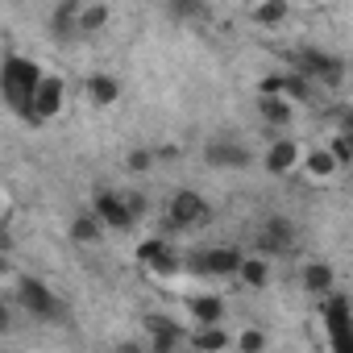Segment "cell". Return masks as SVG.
<instances>
[{"label":"cell","instance_id":"6da1fadb","mask_svg":"<svg viewBox=\"0 0 353 353\" xmlns=\"http://www.w3.org/2000/svg\"><path fill=\"white\" fill-rule=\"evenodd\" d=\"M42 79H46V71L34 63V59H26V54H5V63H0V92H5V104L13 108V112H30V104H34V92L42 88Z\"/></svg>","mask_w":353,"mask_h":353},{"label":"cell","instance_id":"7a4b0ae2","mask_svg":"<svg viewBox=\"0 0 353 353\" xmlns=\"http://www.w3.org/2000/svg\"><path fill=\"white\" fill-rule=\"evenodd\" d=\"M291 63L312 83H324V88H341L345 83V59L332 54V50H324V46H299L291 54Z\"/></svg>","mask_w":353,"mask_h":353},{"label":"cell","instance_id":"3957f363","mask_svg":"<svg viewBox=\"0 0 353 353\" xmlns=\"http://www.w3.org/2000/svg\"><path fill=\"white\" fill-rule=\"evenodd\" d=\"M13 303H21L34 320H42V324H59L63 316H67V307H63V299L42 283V279H34V274H21L17 279V299Z\"/></svg>","mask_w":353,"mask_h":353},{"label":"cell","instance_id":"277c9868","mask_svg":"<svg viewBox=\"0 0 353 353\" xmlns=\"http://www.w3.org/2000/svg\"><path fill=\"white\" fill-rule=\"evenodd\" d=\"M212 221V208H208V200L200 196V192H192V188H179L170 200H166V221H162V233L166 229H200V225H208Z\"/></svg>","mask_w":353,"mask_h":353},{"label":"cell","instance_id":"5b68a950","mask_svg":"<svg viewBox=\"0 0 353 353\" xmlns=\"http://www.w3.org/2000/svg\"><path fill=\"white\" fill-rule=\"evenodd\" d=\"M320 312H324V328H328L332 353H353V307H349V299L341 291H332L320 303Z\"/></svg>","mask_w":353,"mask_h":353},{"label":"cell","instance_id":"8992f818","mask_svg":"<svg viewBox=\"0 0 353 353\" xmlns=\"http://www.w3.org/2000/svg\"><path fill=\"white\" fill-rule=\"evenodd\" d=\"M204 166H212V170H250L254 166V150L245 141L221 133V137H212L204 145Z\"/></svg>","mask_w":353,"mask_h":353},{"label":"cell","instance_id":"52a82bcc","mask_svg":"<svg viewBox=\"0 0 353 353\" xmlns=\"http://www.w3.org/2000/svg\"><path fill=\"white\" fill-rule=\"evenodd\" d=\"M295 225L287 221V216H266L262 225H258V250H262V258H279V254H291L295 250Z\"/></svg>","mask_w":353,"mask_h":353},{"label":"cell","instance_id":"ba28073f","mask_svg":"<svg viewBox=\"0 0 353 353\" xmlns=\"http://www.w3.org/2000/svg\"><path fill=\"white\" fill-rule=\"evenodd\" d=\"M63 104H67V83H63L59 75H46V79H42V88L34 92V104H30L26 121H34V125L54 121V117L63 112Z\"/></svg>","mask_w":353,"mask_h":353},{"label":"cell","instance_id":"9c48e42d","mask_svg":"<svg viewBox=\"0 0 353 353\" xmlns=\"http://www.w3.org/2000/svg\"><path fill=\"white\" fill-rule=\"evenodd\" d=\"M241 262H245V254H241L237 245H216V250L196 254V270H200V274H212V279H233V274H241Z\"/></svg>","mask_w":353,"mask_h":353},{"label":"cell","instance_id":"30bf717a","mask_svg":"<svg viewBox=\"0 0 353 353\" xmlns=\"http://www.w3.org/2000/svg\"><path fill=\"white\" fill-rule=\"evenodd\" d=\"M92 212L104 221V229H133L137 225L133 212H129V204H125V196L121 192H108V188H100L92 196Z\"/></svg>","mask_w":353,"mask_h":353},{"label":"cell","instance_id":"8fae6325","mask_svg":"<svg viewBox=\"0 0 353 353\" xmlns=\"http://www.w3.org/2000/svg\"><path fill=\"white\" fill-rule=\"evenodd\" d=\"M299 166V145L291 137H274L266 145V174H274V179H287V174Z\"/></svg>","mask_w":353,"mask_h":353},{"label":"cell","instance_id":"7c38bea8","mask_svg":"<svg viewBox=\"0 0 353 353\" xmlns=\"http://www.w3.org/2000/svg\"><path fill=\"white\" fill-rule=\"evenodd\" d=\"M145 324V332H150V353H174V345L183 341V328L174 324V320H166V316H145L141 320Z\"/></svg>","mask_w":353,"mask_h":353},{"label":"cell","instance_id":"4fadbf2b","mask_svg":"<svg viewBox=\"0 0 353 353\" xmlns=\"http://www.w3.org/2000/svg\"><path fill=\"white\" fill-rule=\"evenodd\" d=\"M299 283H303V291H307V295H320V299H328V295H332V287H336L332 266H328V262H320V258H312V262H303V266H299Z\"/></svg>","mask_w":353,"mask_h":353},{"label":"cell","instance_id":"5bb4252c","mask_svg":"<svg viewBox=\"0 0 353 353\" xmlns=\"http://www.w3.org/2000/svg\"><path fill=\"white\" fill-rule=\"evenodd\" d=\"M79 13H83V0H59L50 9V34L54 38H79Z\"/></svg>","mask_w":353,"mask_h":353},{"label":"cell","instance_id":"9a60e30c","mask_svg":"<svg viewBox=\"0 0 353 353\" xmlns=\"http://www.w3.org/2000/svg\"><path fill=\"white\" fill-rule=\"evenodd\" d=\"M258 117L266 121V129H287L291 117H295V104L283 100V96H274V100H262L258 96Z\"/></svg>","mask_w":353,"mask_h":353},{"label":"cell","instance_id":"2e32d148","mask_svg":"<svg viewBox=\"0 0 353 353\" xmlns=\"http://www.w3.org/2000/svg\"><path fill=\"white\" fill-rule=\"evenodd\" d=\"M67 237H71L75 245H100V237H104V221H100L96 212H83V216L71 221Z\"/></svg>","mask_w":353,"mask_h":353},{"label":"cell","instance_id":"e0dca14e","mask_svg":"<svg viewBox=\"0 0 353 353\" xmlns=\"http://www.w3.org/2000/svg\"><path fill=\"white\" fill-rule=\"evenodd\" d=\"M188 307H192V316H196L200 328H212V324L225 320V303H221V295H196V299H188Z\"/></svg>","mask_w":353,"mask_h":353},{"label":"cell","instance_id":"ac0fdd59","mask_svg":"<svg viewBox=\"0 0 353 353\" xmlns=\"http://www.w3.org/2000/svg\"><path fill=\"white\" fill-rule=\"evenodd\" d=\"M287 17H291V5H287V0H266V5H254V9H250V21L262 26V30H274V26H283Z\"/></svg>","mask_w":353,"mask_h":353},{"label":"cell","instance_id":"d6986e66","mask_svg":"<svg viewBox=\"0 0 353 353\" xmlns=\"http://www.w3.org/2000/svg\"><path fill=\"white\" fill-rule=\"evenodd\" d=\"M88 100H92V104H100V108H108V104H117V100H121V83H117L112 75H104V71H100V75H92V79H88Z\"/></svg>","mask_w":353,"mask_h":353},{"label":"cell","instance_id":"ffe728a7","mask_svg":"<svg viewBox=\"0 0 353 353\" xmlns=\"http://www.w3.org/2000/svg\"><path fill=\"white\" fill-rule=\"evenodd\" d=\"M229 332L221 328V324H212V328H196L192 332V345H196V353H225L229 349Z\"/></svg>","mask_w":353,"mask_h":353},{"label":"cell","instance_id":"44dd1931","mask_svg":"<svg viewBox=\"0 0 353 353\" xmlns=\"http://www.w3.org/2000/svg\"><path fill=\"white\" fill-rule=\"evenodd\" d=\"M312 96H316V83H312V79H303L295 67H291V71H283V100H291V104H295V100H299V104H307Z\"/></svg>","mask_w":353,"mask_h":353},{"label":"cell","instance_id":"7402d4cb","mask_svg":"<svg viewBox=\"0 0 353 353\" xmlns=\"http://www.w3.org/2000/svg\"><path fill=\"white\" fill-rule=\"evenodd\" d=\"M237 279H241L250 291H262V287L270 283V262H266L262 254H254V258H245V262H241V274H237Z\"/></svg>","mask_w":353,"mask_h":353},{"label":"cell","instance_id":"603a6c76","mask_svg":"<svg viewBox=\"0 0 353 353\" xmlns=\"http://www.w3.org/2000/svg\"><path fill=\"white\" fill-rule=\"evenodd\" d=\"M303 170L312 174V179L324 183V179H332V174H336V158L328 154V145H324V150H312V154L303 158Z\"/></svg>","mask_w":353,"mask_h":353},{"label":"cell","instance_id":"cb8c5ba5","mask_svg":"<svg viewBox=\"0 0 353 353\" xmlns=\"http://www.w3.org/2000/svg\"><path fill=\"white\" fill-rule=\"evenodd\" d=\"M108 17H112V9H108V5H83V13H79V38L100 34V30L108 26Z\"/></svg>","mask_w":353,"mask_h":353},{"label":"cell","instance_id":"d4e9b609","mask_svg":"<svg viewBox=\"0 0 353 353\" xmlns=\"http://www.w3.org/2000/svg\"><path fill=\"white\" fill-rule=\"evenodd\" d=\"M166 250H170V245H166V237H145V241L133 250V262H137V266H145V270H154V266H158V258H162Z\"/></svg>","mask_w":353,"mask_h":353},{"label":"cell","instance_id":"484cf974","mask_svg":"<svg viewBox=\"0 0 353 353\" xmlns=\"http://www.w3.org/2000/svg\"><path fill=\"white\" fill-rule=\"evenodd\" d=\"M328 154L336 158V166H353V133H332Z\"/></svg>","mask_w":353,"mask_h":353},{"label":"cell","instance_id":"4316f807","mask_svg":"<svg viewBox=\"0 0 353 353\" xmlns=\"http://www.w3.org/2000/svg\"><path fill=\"white\" fill-rule=\"evenodd\" d=\"M237 349L241 353H266V332L262 328H241L237 332Z\"/></svg>","mask_w":353,"mask_h":353},{"label":"cell","instance_id":"83f0119b","mask_svg":"<svg viewBox=\"0 0 353 353\" xmlns=\"http://www.w3.org/2000/svg\"><path fill=\"white\" fill-rule=\"evenodd\" d=\"M154 158H158L154 150H129V154H125V166H129L133 174H145V170L154 166Z\"/></svg>","mask_w":353,"mask_h":353},{"label":"cell","instance_id":"f1b7e54d","mask_svg":"<svg viewBox=\"0 0 353 353\" xmlns=\"http://www.w3.org/2000/svg\"><path fill=\"white\" fill-rule=\"evenodd\" d=\"M258 96H262V100H274V96H283V71H274V75H262V79H258Z\"/></svg>","mask_w":353,"mask_h":353},{"label":"cell","instance_id":"f546056e","mask_svg":"<svg viewBox=\"0 0 353 353\" xmlns=\"http://www.w3.org/2000/svg\"><path fill=\"white\" fill-rule=\"evenodd\" d=\"M170 13H174V17H196V21H204V17H208V5H188V0H174Z\"/></svg>","mask_w":353,"mask_h":353},{"label":"cell","instance_id":"4dcf8cb0","mask_svg":"<svg viewBox=\"0 0 353 353\" xmlns=\"http://www.w3.org/2000/svg\"><path fill=\"white\" fill-rule=\"evenodd\" d=\"M332 125H336V133H353V104H336L332 108Z\"/></svg>","mask_w":353,"mask_h":353},{"label":"cell","instance_id":"1f68e13d","mask_svg":"<svg viewBox=\"0 0 353 353\" xmlns=\"http://www.w3.org/2000/svg\"><path fill=\"white\" fill-rule=\"evenodd\" d=\"M125 204H129L133 221H141V216H145V192H129V196H125Z\"/></svg>","mask_w":353,"mask_h":353}]
</instances>
